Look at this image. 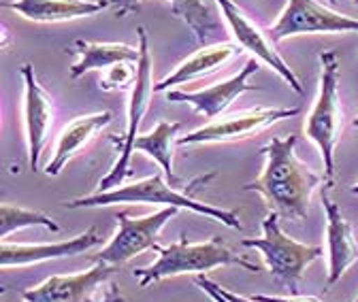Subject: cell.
Segmentation results:
<instances>
[{"label":"cell","mask_w":358,"mask_h":302,"mask_svg":"<svg viewBox=\"0 0 358 302\" xmlns=\"http://www.w3.org/2000/svg\"><path fill=\"white\" fill-rule=\"evenodd\" d=\"M296 141L299 139L292 135L288 139H273L266 143L260 149L266 160L260 177L243 186L245 192L260 194L271 211L290 222H303L307 218L311 194L324 181V177L311 172L296 158Z\"/></svg>","instance_id":"cell-1"},{"label":"cell","mask_w":358,"mask_h":302,"mask_svg":"<svg viewBox=\"0 0 358 302\" xmlns=\"http://www.w3.org/2000/svg\"><path fill=\"white\" fill-rule=\"evenodd\" d=\"M109 204H162V206H177V209H188L199 215H205L209 220H215L224 226L233 230H241L239 213L220 209L207 202H199L192 196L175 190L160 172L156 175L134 181L109 192H94L83 198H75L71 202H64V209H99V206H109Z\"/></svg>","instance_id":"cell-2"},{"label":"cell","mask_w":358,"mask_h":302,"mask_svg":"<svg viewBox=\"0 0 358 302\" xmlns=\"http://www.w3.org/2000/svg\"><path fill=\"white\" fill-rule=\"evenodd\" d=\"M156 251V262L143 269H134V279H139V287H150L152 283L179 275H203L222 266H241L250 273H258L256 264H252L227 245H222L217 236L203 243H188V239L182 236L177 243H171L169 247H158Z\"/></svg>","instance_id":"cell-3"},{"label":"cell","mask_w":358,"mask_h":302,"mask_svg":"<svg viewBox=\"0 0 358 302\" xmlns=\"http://www.w3.org/2000/svg\"><path fill=\"white\" fill-rule=\"evenodd\" d=\"M241 247L258 249L264 257V264L271 273V277L286 289L290 296H299V285L305 275V271L320 260L324 255L322 247L303 245L294 239H290L282 226L280 215L275 211H268L262 220V236L260 239H243Z\"/></svg>","instance_id":"cell-4"},{"label":"cell","mask_w":358,"mask_h":302,"mask_svg":"<svg viewBox=\"0 0 358 302\" xmlns=\"http://www.w3.org/2000/svg\"><path fill=\"white\" fill-rule=\"evenodd\" d=\"M320 92L316 105L311 107L305 135L320 149L322 164H324V183L327 188L335 186V147L339 143L343 119L339 107V58L335 52L320 54Z\"/></svg>","instance_id":"cell-5"},{"label":"cell","mask_w":358,"mask_h":302,"mask_svg":"<svg viewBox=\"0 0 358 302\" xmlns=\"http://www.w3.org/2000/svg\"><path fill=\"white\" fill-rule=\"evenodd\" d=\"M139 32V50H141V58L137 62V79L132 83V92H130V100H128V123H126V133L122 139H111L113 143H117L120 147V156L111 168V172L107 177L101 179L99 183V192H109L115 188L124 186V179L130 175V160L134 153V141L139 137V126L141 119L145 115V111L150 109V98L154 94V83H152V54H150V38H148V30L143 26L137 28Z\"/></svg>","instance_id":"cell-6"},{"label":"cell","mask_w":358,"mask_h":302,"mask_svg":"<svg viewBox=\"0 0 358 302\" xmlns=\"http://www.w3.org/2000/svg\"><path fill=\"white\" fill-rule=\"evenodd\" d=\"M177 211V206H162L160 211L143 215V218H130L128 213H120L113 239L94 257V262L120 266L148 249H158L160 245L156 243V239L160 230L175 218Z\"/></svg>","instance_id":"cell-7"},{"label":"cell","mask_w":358,"mask_h":302,"mask_svg":"<svg viewBox=\"0 0 358 302\" xmlns=\"http://www.w3.org/2000/svg\"><path fill=\"white\" fill-rule=\"evenodd\" d=\"M299 115V109H250L222 119H213L190 135H182L175 143L179 147L203 143H235L264 133L273 123Z\"/></svg>","instance_id":"cell-8"},{"label":"cell","mask_w":358,"mask_h":302,"mask_svg":"<svg viewBox=\"0 0 358 302\" xmlns=\"http://www.w3.org/2000/svg\"><path fill=\"white\" fill-rule=\"evenodd\" d=\"M213 3L217 5L222 17L227 20L237 45L241 50L250 52L256 60L264 62L266 66H271L296 94H303V85H301L299 77L294 75V70L286 64V60L275 50V45H273L275 40L268 36L256 22H252L248 17V13L239 5H235L233 0H213Z\"/></svg>","instance_id":"cell-9"},{"label":"cell","mask_w":358,"mask_h":302,"mask_svg":"<svg viewBox=\"0 0 358 302\" xmlns=\"http://www.w3.org/2000/svg\"><path fill=\"white\" fill-rule=\"evenodd\" d=\"M358 32V20L327 9L318 0H288L278 22L268 30L273 40H284L299 34H333Z\"/></svg>","instance_id":"cell-10"},{"label":"cell","mask_w":358,"mask_h":302,"mask_svg":"<svg viewBox=\"0 0 358 302\" xmlns=\"http://www.w3.org/2000/svg\"><path fill=\"white\" fill-rule=\"evenodd\" d=\"M24 79V126H26V143H28V162L30 170H38L41 151L50 139V128L54 126L56 105L52 94L43 88L36 79L34 66H22Z\"/></svg>","instance_id":"cell-11"},{"label":"cell","mask_w":358,"mask_h":302,"mask_svg":"<svg viewBox=\"0 0 358 302\" xmlns=\"http://www.w3.org/2000/svg\"><path fill=\"white\" fill-rule=\"evenodd\" d=\"M115 266L96 262L77 275H54L32 289L20 292L24 302H92L94 292L113 275Z\"/></svg>","instance_id":"cell-12"},{"label":"cell","mask_w":358,"mask_h":302,"mask_svg":"<svg viewBox=\"0 0 358 302\" xmlns=\"http://www.w3.org/2000/svg\"><path fill=\"white\" fill-rule=\"evenodd\" d=\"M260 70V64L256 58L248 60L245 66L231 79L227 81H220L211 88H205V90H199V92H184V90H169L166 94V100L169 103H186L190 107H194L196 113L205 115L207 119H217L224 111H227L243 92H254L258 90L256 85L248 83V79Z\"/></svg>","instance_id":"cell-13"},{"label":"cell","mask_w":358,"mask_h":302,"mask_svg":"<svg viewBox=\"0 0 358 302\" xmlns=\"http://www.w3.org/2000/svg\"><path fill=\"white\" fill-rule=\"evenodd\" d=\"M101 243H103V236L96 226L60 243L22 245V243L3 241V245H0V266L7 271V269H22V266H30L38 262H48V260H60V257L85 253Z\"/></svg>","instance_id":"cell-14"},{"label":"cell","mask_w":358,"mask_h":302,"mask_svg":"<svg viewBox=\"0 0 358 302\" xmlns=\"http://www.w3.org/2000/svg\"><path fill=\"white\" fill-rule=\"evenodd\" d=\"M3 7L34 24H60L96 15L113 7V0H15L3 3Z\"/></svg>","instance_id":"cell-15"},{"label":"cell","mask_w":358,"mask_h":302,"mask_svg":"<svg viewBox=\"0 0 358 302\" xmlns=\"http://www.w3.org/2000/svg\"><path fill=\"white\" fill-rule=\"evenodd\" d=\"M322 206L327 213V234H329V285H335L343 273L358 260V245L352 226L345 222L341 209L322 192Z\"/></svg>","instance_id":"cell-16"},{"label":"cell","mask_w":358,"mask_h":302,"mask_svg":"<svg viewBox=\"0 0 358 302\" xmlns=\"http://www.w3.org/2000/svg\"><path fill=\"white\" fill-rule=\"evenodd\" d=\"M239 52H241V47L237 45V43H233V40L207 45V47L199 50L196 54H192L188 60H184L171 75H166L160 83H156L154 92H169L173 85L192 83L196 79L209 77V75L222 70Z\"/></svg>","instance_id":"cell-17"},{"label":"cell","mask_w":358,"mask_h":302,"mask_svg":"<svg viewBox=\"0 0 358 302\" xmlns=\"http://www.w3.org/2000/svg\"><path fill=\"white\" fill-rule=\"evenodd\" d=\"M113 113L111 111H103V113H92V115H81L77 119H73L69 126H64V130L60 133L58 145H56V153L50 160V164L45 166V175L50 177H58L62 168L92 141L107 123H111Z\"/></svg>","instance_id":"cell-18"},{"label":"cell","mask_w":358,"mask_h":302,"mask_svg":"<svg viewBox=\"0 0 358 302\" xmlns=\"http://www.w3.org/2000/svg\"><path fill=\"white\" fill-rule=\"evenodd\" d=\"M75 52L79 62L71 66L69 77L75 81L90 70H109L117 64H137L141 50L126 45V43H92V40H75Z\"/></svg>","instance_id":"cell-19"},{"label":"cell","mask_w":358,"mask_h":302,"mask_svg":"<svg viewBox=\"0 0 358 302\" xmlns=\"http://www.w3.org/2000/svg\"><path fill=\"white\" fill-rule=\"evenodd\" d=\"M173 15L182 20L194 34L196 43L205 45L209 34H213L220 28V22L215 20V13L205 5V0H169ZM115 15L124 17L130 11H139L141 0H113Z\"/></svg>","instance_id":"cell-20"},{"label":"cell","mask_w":358,"mask_h":302,"mask_svg":"<svg viewBox=\"0 0 358 302\" xmlns=\"http://www.w3.org/2000/svg\"><path fill=\"white\" fill-rule=\"evenodd\" d=\"M179 130H182V123L179 121H158V126L154 128L152 133L139 135L137 141H134V151H141L150 158H154L162 172L166 181L177 188L179 179L175 177V170H173V141H177Z\"/></svg>","instance_id":"cell-21"},{"label":"cell","mask_w":358,"mask_h":302,"mask_svg":"<svg viewBox=\"0 0 358 302\" xmlns=\"http://www.w3.org/2000/svg\"><path fill=\"white\" fill-rule=\"evenodd\" d=\"M30 226H43L52 232H60V224H56L48 213L3 202V206H0V236H3V241H9L11 232Z\"/></svg>","instance_id":"cell-22"},{"label":"cell","mask_w":358,"mask_h":302,"mask_svg":"<svg viewBox=\"0 0 358 302\" xmlns=\"http://www.w3.org/2000/svg\"><path fill=\"white\" fill-rule=\"evenodd\" d=\"M137 79V68H130V64H117L109 68V75L101 81V90H124L128 83Z\"/></svg>","instance_id":"cell-23"},{"label":"cell","mask_w":358,"mask_h":302,"mask_svg":"<svg viewBox=\"0 0 358 302\" xmlns=\"http://www.w3.org/2000/svg\"><path fill=\"white\" fill-rule=\"evenodd\" d=\"M250 298L254 302H322L316 296H266V294H254Z\"/></svg>","instance_id":"cell-24"},{"label":"cell","mask_w":358,"mask_h":302,"mask_svg":"<svg viewBox=\"0 0 358 302\" xmlns=\"http://www.w3.org/2000/svg\"><path fill=\"white\" fill-rule=\"evenodd\" d=\"M196 285H199V287H201V289H203V292H205L213 302H229L227 298H224V296L217 292L215 283H213V281H209L207 277H199V279H196Z\"/></svg>","instance_id":"cell-25"},{"label":"cell","mask_w":358,"mask_h":302,"mask_svg":"<svg viewBox=\"0 0 358 302\" xmlns=\"http://www.w3.org/2000/svg\"><path fill=\"white\" fill-rule=\"evenodd\" d=\"M215 287H217V292L227 298L229 302H254L252 298H245V296H239V294H235V292H231V289H227V287H222V285H217L215 283Z\"/></svg>","instance_id":"cell-26"},{"label":"cell","mask_w":358,"mask_h":302,"mask_svg":"<svg viewBox=\"0 0 358 302\" xmlns=\"http://www.w3.org/2000/svg\"><path fill=\"white\" fill-rule=\"evenodd\" d=\"M105 302H124V298H122L113 287H111V292H109V296H107V300H105Z\"/></svg>","instance_id":"cell-27"},{"label":"cell","mask_w":358,"mask_h":302,"mask_svg":"<svg viewBox=\"0 0 358 302\" xmlns=\"http://www.w3.org/2000/svg\"><path fill=\"white\" fill-rule=\"evenodd\" d=\"M350 192H352V194H356V196H358V183H356V186H352V188H350Z\"/></svg>","instance_id":"cell-28"},{"label":"cell","mask_w":358,"mask_h":302,"mask_svg":"<svg viewBox=\"0 0 358 302\" xmlns=\"http://www.w3.org/2000/svg\"><path fill=\"white\" fill-rule=\"evenodd\" d=\"M354 126H358V117H356V119H354Z\"/></svg>","instance_id":"cell-29"},{"label":"cell","mask_w":358,"mask_h":302,"mask_svg":"<svg viewBox=\"0 0 358 302\" xmlns=\"http://www.w3.org/2000/svg\"><path fill=\"white\" fill-rule=\"evenodd\" d=\"M354 302H358V296H356V300H354Z\"/></svg>","instance_id":"cell-30"},{"label":"cell","mask_w":358,"mask_h":302,"mask_svg":"<svg viewBox=\"0 0 358 302\" xmlns=\"http://www.w3.org/2000/svg\"><path fill=\"white\" fill-rule=\"evenodd\" d=\"M331 3H337V0H331Z\"/></svg>","instance_id":"cell-31"},{"label":"cell","mask_w":358,"mask_h":302,"mask_svg":"<svg viewBox=\"0 0 358 302\" xmlns=\"http://www.w3.org/2000/svg\"><path fill=\"white\" fill-rule=\"evenodd\" d=\"M354 3H356V5H358V0H354Z\"/></svg>","instance_id":"cell-32"}]
</instances>
